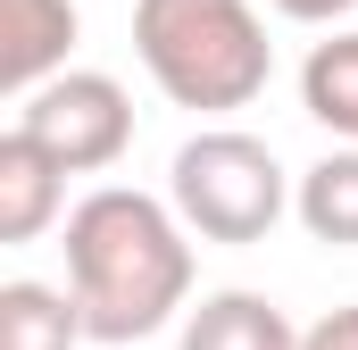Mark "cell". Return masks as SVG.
I'll return each mask as SVG.
<instances>
[{
  "instance_id": "cell-1",
  "label": "cell",
  "mask_w": 358,
  "mask_h": 350,
  "mask_svg": "<svg viewBox=\"0 0 358 350\" xmlns=\"http://www.w3.org/2000/svg\"><path fill=\"white\" fill-rule=\"evenodd\" d=\"M67 284L84 300L92 342H142L192 300V225L176 217V200L100 183L67 209Z\"/></svg>"
},
{
  "instance_id": "cell-2",
  "label": "cell",
  "mask_w": 358,
  "mask_h": 350,
  "mask_svg": "<svg viewBox=\"0 0 358 350\" xmlns=\"http://www.w3.org/2000/svg\"><path fill=\"white\" fill-rule=\"evenodd\" d=\"M134 59L176 108L225 117L275 76V42L250 0H134Z\"/></svg>"
},
{
  "instance_id": "cell-3",
  "label": "cell",
  "mask_w": 358,
  "mask_h": 350,
  "mask_svg": "<svg viewBox=\"0 0 358 350\" xmlns=\"http://www.w3.org/2000/svg\"><path fill=\"white\" fill-rule=\"evenodd\" d=\"M167 200H176V217L200 234V242H267L275 217L292 209V183L275 167V150L259 134H234V125H208V134H192L176 150V167H167Z\"/></svg>"
},
{
  "instance_id": "cell-4",
  "label": "cell",
  "mask_w": 358,
  "mask_h": 350,
  "mask_svg": "<svg viewBox=\"0 0 358 350\" xmlns=\"http://www.w3.org/2000/svg\"><path fill=\"white\" fill-rule=\"evenodd\" d=\"M17 125L67 175H100V167H117L125 142H134V100H125L117 76H100V67H59L50 84H34L17 100Z\"/></svg>"
},
{
  "instance_id": "cell-5",
  "label": "cell",
  "mask_w": 358,
  "mask_h": 350,
  "mask_svg": "<svg viewBox=\"0 0 358 350\" xmlns=\"http://www.w3.org/2000/svg\"><path fill=\"white\" fill-rule=\"evenodd\" d=\"M76 50V0H0V84L25 92L50 84Z\"/></svg>"
},
{
  "instance_id": "cell-6",
  "label": "cell",
  "mask_w": 358,
  "mask_h": 350,
  "mask_svg": "<svg viewBox=\"0 0 358 350\" xmlns=\"http://www.w3.org/2000/svg\"><path fill=\"white\" fill-rule=\"evenodd\" d=\"M59 209H67V167H59L25 125H8V134H0V242L50 234Z\"/></svg>"
},
{
  "instance_id": "cell-7",
  "label": "cell",
  "mask_w": 358,
  "mask_h": 350,
  "mask_svg": "<svg viewBox=\"0 0 358 350\" xmlns=\"http://www.w3.org/2000/svg\"><path fill=\"white\" fill-rule=\"evenodd\" d=\"M183 350H300V326L267 292H208L183 317Z\"/></svg>"
},
{
  "instance_id": "cell-8",
  "label": "cell",
  "mask_w": 358,
  "mask_h": 350,
  "mask_svg": "<svg viewBox=\"0 0 358 350\" xmlns=\"http://www.w3.org/2000/svg\"><path fill=\"white\" fill-rule=\"evenodd\" d=\"M76 342H92L76 284H67V292L25 284V275L0 284V350H76Z\"/></svg>"
},
{
  "instance_id": "cell-9",
  "label": "cell",
  "mask_w": 358,
  "mask_h": 350,
  "mask_svg": "<svg viewBox=\"0 0 358 350\" xmlns=\"http://www.w3.org/2000/svg\"><path fill=\"white\" fill-rule=\"evenodd\" d=\"M292 217L334 242V251H358V150H325L317 167L292 183Z\"/></svg>"
},
{
  "instance_id": "cell-10",
  "label": "cell",
  "mask_w": 358,
  "mask_h": 350,
  "mask_svg": "<svg viewBox=\"0 0 358 350\" xmlns=\"http://www.w3.org/2000/svg\"><path fill=\"white\" fill-rule=\"evenodd\" d=\"M300 108L325 125V134H350L358 142V34H325L300 67Z\"/></svg>"
},
{
  "instance_id": "cell-11",
  "label": "cell",
  "mask_w": 358,
  "mask_h": 350,
  "mask_svg": "<svg viewBox=\"0 0 358 350\" xmlns=\"http://www.w3.org/2000/svg\"><path fill=\"white\" fill-rule=\"evenodd\" d=\"M300 350H358V300L350 309H325V317L300 334Z\"/></svg>"
},
{
  "instance_id": "cell-12",
  "label": "cell",
  "mask_w": 358,
  "mask_h": 350,
  "mask_svg": "<svg viewBox=\"0 0 358 350\" xmlns=\"http://www.w3.org/2000/svg\"><path fill=\"white\" fill-rule=\"evenodd\" d=\"M275 17H292V25H334V17H350L358 0H267Z\"/></svg>"
}]
</instances>
